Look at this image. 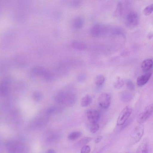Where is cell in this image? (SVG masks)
I'll use <instances>...</instances> for the list:
<instances>
[{
	"mask_svg": "<svg viewBox=\"0 0 153 153\" xmlns=\"http://www.w3.org/2000/svg\"><path fill=\"white\" fill-rule=\"evenodd\" d=\"M106 27L101 24H95L90 30L91 35L94 37H99L105 34L106 32Z\"/></svg>",
	"mask_w": 153,
	"mask_h": 153,
	"instance_id": "obj_5",
	"label": "cell"
},
{
	"mask_svg": "<svg viewBox=\"0 0 153 153\" xmlns=\"http://www.w3.org/2000/svg\"><path fill=\"white\" fill-rule=\"evenodd\" d=\"M152 74V72L149 71L138 77L137 80V85L141 86L146 84L150 79Z\"/></svg>",
	"mask_w": 153,
	"mask_h": 153,
	"instance_id": "obj_11",
	"label": "cell"
},
{
	"mask_svg": "<svg viewBox=\"0 0 153 153\" xmlns=\"http://www.w3.org/2000/svg\"><path fill=\"white\" fill-rule=\"evenodd\" d=\"M66 98V92L60 91L56 94L54 97L55 101L60 104L65 103Z\"/></svg>",
	"mask_w": 153,
	"mask_h": 153,
	"instance_id": "obj_14",
	"label": "cell"
},
{
	"mask_svg": "<svg viewBox=\"0 0 153 153\" xmlns=\"http://www.w3.org/2000/svg\"><path fill=\"white\" fill-rule=\"evenodd\" d=\"M126 85L128 89L131 91L134 89L135 86L133 81L130 79H127L126 82Z\"/></svg>",
	"mask_w": 153,
	"mask_h": 153,
	"instance_id": "obj_23",
	"label": "cell"
},
{
	"mask_svg": "<svg viewBox=\"0 0 153 153\" xmlns=\"http://www.w3.org/2000/svg\"><path fill=\"white\" fill-rule=\"evenodd\" d=\"M105 81V77L102 75H97L94 79L95 84L98 87L102 86L104 83Z\"/></svg>",
	"mask_w": 153,
	"mask_h": 153,
	"instance_id": "obj_18",
	"label": "cell"
},
{
	"mask_svg": "<svg viewBox=\"0 0 153 153\" xmlns=\"http://www.w3.org/2000/svg\"><path fill=\"white\" fill-rule=\"evenodd\" d=\"M124 84L123 79L120 77H117L114 84V87L117 89H119L122 87Z\"/></svg>",
	"mask_w": 153,
	"mask_h": 153,
	"instance_id": "obj_20",
	"label": "cell"
},
{
	"mask_svg": "<svg viewBox=\"0 0 153 153\" xmlns=\"http://www.w3.org/2000/svg\"><path fill=\"white\" fill-rule=\"evenodd\" d=\"M153 60L151 58L147 59L143 61L141 64V68L144 72L150 71L153 66Z\"/></svg>",
	"mask_w": 153,
	"mask_h": 153,
	"instance_id": "obj_12",
	"label": "cell"
},
{
	"mask_svg": "<svg viewBox=\"0 0 153 153\" xmlns=\"http://www.w3.org/2000/svg\"><path fill=\"white\" fill-rule=\"evenodd\" d=\"M71 45L74 48L79 51L84 50L86 48V46L84 43L78 41L73 42Z\"/></svg>",
	"mask_w": 153,
	"mask_h": 153,
	"instance_id": "obj_15",
	"label": "cell"
},
{
	"mask_svg": "<svg viewBox=\"0 0 153 153\" xmlns=\"http://www.w3.org/2000/svg\"><path fill=\"white\" fill-rule=\"evenodd\" d=\"M87 117L90 123H97L100 118V114L97 110L89 109L86 111Z\"/></svg>",
	"mask_w": 153,
	"mask_h": 153,
	"instance_id": "obj_10",
	"label": "cell"
},
{
	"mask_svg": "<svg viewBox=\"0 0 153 153\" xmlns=\"http://www.w3.org/2000/svg\"><path fill=\"white\" fill-rule=\"evenodd\" d=\"M33 73L39 76L46 80H50L52 78V75L49 71L41 66H37L33 69Z\"/></svg>",
	"mask_w": 153,
	"mask_h": 153,
	"instance_id": "obj_3",
	"label": "cell"
},
{
	"mask_svg": "<svg viewBox=\"0 0 153 153\" xmlns=\"http://www.w3.org/2000/svg\"><path fill=\"white\" fill-rule=\"evenodd\" d=\"M82 133L79 131H74L71 132L68 136V139L71 140H74L80 137Z\"/></svg>",
	"mask_w": 153,
	"mask_h": 153,
	"instance_id": "obj_19",
	"label": "cell"
},
{
	"mask_svg": "<svg viewBox=\"0 0 153 153\" xmlns=\"http://www.w3.org/2000/svg\"><path fill=\"white\" fill-rule=\"evenodd\" d=\"M46 153H56V152L53 149H51L48 150Z\"/></svg>",
	"mask_w": 153,
	"mask_h": 153,
	"instance_id": "obj_32",
	"label": "cell"
},
{
	"mask_svg": "<svg viewBox=\"0 0 153 153\" xmlns=\"http://www.w3.org/2000/svg\"><path fill=\"white\" fill-rule=\"evenodd\" d=\"M139 22L138 16L135 12H131L126 16L125 22L128 26L130 27H135L138 24Z\"/></svg>",
	"mask_w": 153,
	"mask_h": 153,
	"instance_id": "obj_8",
	"label": "cell"
},
{
	"mask_svg": "<svg viewBox=\"0 0 153 153\" xmlns=\"http://www.w3.org/2000/svg\"><path fill=\"white\" fill-rule=\"evenodd\" d=\"M123 95L122 96V100L123 101H127V100L129 99L130 97V95L129 94H127L126 93H124L123 94Z\"/></svg>",
	"mask_w": 153,
	"mask_h": 153,
	"instance_id": "obj_30",
	"label": "cell"
},
{
	"mask_svg": "<svg viewBox=\"0 0 153 153\" xmlns=\"http://www.w3.org/2000/svg\"><path fill=\"white\" fill-rule=\"evenodd\" d=\"M91 151L90 147L88 145L84 146L82 148L81 153H89Z\"/></svg>",
	"mask_w": 153,
	"mask_h": 153,
	"instance_id": "obj_27",
	"label": "cell"
},
{
	"mask_svg": "<svg viewBox=\"0 0 153 153\" xmlns=\"http://www.w3.org/2000/svg\"><path fill=\"white\" fill-rule=\"evenodd\" d=\"M84 24L83 19L80 17L76 18L73 22V26L76 29H79L81 28Z\"/></svg>",
	"mask_w": 153,
	"mask_h": 153,
	"instance_id": "obj_16",
	"label": "cell"
},
{
	"mask_svg": "<svg viewBox=\"0 0 153 153\" xmlns=\"http://www.w3.org/2000/svg\"><path fill=\"white\" fill-rule=\"evenodd\" d=\"M153 10V4L146 6L143 10V13L145 16L150 15L152 12Z\"/></svg>",
	"mask_w": 153,
	"mask_h": 153,
	"instance_id": "obj_21",
	"label": "cell"
},
{
	"mask_svg": "<svg viewBox=\"0 0 153 153\" xmlns=\"http://www.w3.org/2000/svg\"><path fill=\"white\" fill-rule=\"evenodd\" d=\"M90 124V131L91 133H95L98 131L100 126L97 123H93Z\"/></svg>",
	"mask_w": 153,
	"mask_h": 153,
	"instance_id": "obj_22",
	"label": "cell"
},
{
	"mask_svg": "<svg viewBox=\"0 0 153 153\" xmlns=\"http://www.w3.org/2000/svg\"><path fill=\"white\" fill-rule=\"evenodd\" d=\"M92 138L89 137H85L81 139L78 143L79 145H85L90 142Z\"/></svg>",
	"mask_w": 153,
	"mask_h": 153,
	"instance_id": "obj_24",
	"label": "cell"
},
{
	"mask_svg": "<svg viewBox=\"0 0 153 153\" xmlns=\"http://www.w3.org/2000/svg\"><path fill=\"white\" fill-rule=\"evenodd\" d=\"M103 137L102 136H100L97 137L95 139V142L96 143L100 142L102 139Z\"/></svg>",
	"mask_w": 153,
	"mask_h": 153,
	"instance_id": "obj_31",
	"label": "cell"
},
{
	"mask_svg": "<svg viewBox=\"0 0 153 153\" xmlns=\"http://www.w3.org/2000/svg\"><path fill=\"white\" fill-rule=\"evenodd\" d=\"M76 100V96L72 92H66V98L65 104L68 106H72L75 102Z\"/></svg>",
	"mask_w": 153,
	"mask_h": 153,
	"instance_id": "obj_13",
	"label": "cell"
},
{
	"mask_svg": "<svg viewBox=\"0 0 153 153\" xmlns=\"http://www.w3.org/2000/svg\"><path fill=\"white\" fill-rule=\"evenodd\" d=\"M81 1L79 0L73 1L71 2V5L74 7H78L81 4Z\"/></svg>",
	"mask_w": 153,
	"mask_h": 153,
	"instance_id": "obj_29",
	"label": "cell"
},
{
	"mask_svg": "<svg viewBox=\"0 0 153 153\" xmlns=\"http://www.w3.org/2000/svg\"><path fill=\"white\" fill-rule=\"evenodd\" d=\"M132 111V108L129 106L124 107L120 113L117 121L118 126L124 125L127 120Z\"/></svg>",
	"mask_w": 153,
	"mask_h": 153,
	"instance_id": "obj_2",
	"label": "cell"
},
{
	"mask_svg": "<svg viewBox=\"0 0 153 153\" xmlns=\"http://www.w3.org/2000/svg\"><path fill=\"white\" fill-rule=\"evenodd\" d=\"M111 102V97L106 93H102L98 99V104L100 107L103 109H106L109 107Z\"/></svg>",
	"mask_w": 153,
	"mask_h": 153,
	"instance_id": "obj_7",
	"label": "cell"
},
{
	"mask_svg": "<svg viewBox=\"0 0 153 153\" xmlns=\"http://www.w3.org/2000/svg\"><path fill=\"white\" fill-rule=\"evenodd\" d=\"M153 111L152 104L147 106L144 111L140 113L137 117V121L139 124H142L145 122L151 114Z\"/></svg>",
	"mask_w": 153,
	"mask_h": 153,
	"instance_id": "obj_6",
	"label": "cell"
},
{
	"mask_svg": "<svg viewBox=\"0 0 153 153\" xmlns=\"http://www.w3.org/2000/svg\"><path fill=\"white\" fill-rule=\"evenodd\" d=\"M144 127L142 124H139L133 130L130 136L131 143L134 144L139 141L144 133Z\"/></svg>",
	"mask_w": 153,
	"mask_h": 153,
	"instance_id": "obj_1",
	"label": "cell"
},
{
	"mask_svg": "<svg viewBox=\"0 0 153 153\" xmlns=\"http://www.w3.org/2000/svg\"><path fill=\"white\" fill-rule=\"evenodd\" d=\"M92 102L91 97L88 94L84 96L81 100V105L83 107H87Z\"/></svg>",
	"mask_w": 153,
	"mask_h": 153,
	"instance_id": "obj_17",
	"label": "cell"
},
{
	"mask_svg": "<svg viewBox=\"0 0 153 153\" xmlns=\"http://www.w3.org/2000/svg\"><path fill=\"white\" fill-rule=\"evenodd\" d=\"M34 100L36 102H39L41 100L42 98V94L41 92L39 91L35 92L33 94Z\"/></svg>",
	"mask_w": 153,
	"mask_h": 153,
	"instance_id": "obj_25",
	"label": "cell"
},
{
	"mask_svg": "<svg viewBox=\"0 0 153 153\" xmlns=\"http://www.w3.org/2000/svg\"><path fill=\"white\" fill-rule=\"evenodd\" d=\"M56 111V108L55 107H51L48 109L46 113L48 115H51L53 114Z\"/></svg>",
	"mask_w": 153,
	"mask_h": 153,
	"instance_id": "obj_28",
	"label": "cell"
},
{
	"mask_svg": "<svg viewBox=\"0 0 153 153\" xmlns=\"http://www.w3.org/2000/svg\"><path fill=\"white\" fill-rule=\"evenodd\" d=\"M123 6L121 2H119L117 5L116 12L119 15H121L123 10Z\"/></svg>",
	"mask_w": 153,
	"mask_h": 153,
	"instance_id": "obj_26",
	"label": "cell"
},
{
	"mask_svg": "<svg viewBox=\"0 0 153 153\" xmlns=\"http://www.w3.org/2000/svg\"><path fill=\"white\" fill-rule=\"evenodd\" d=\"M7 147L9 153H23V147L20 142L9 141L7 143Z\"/></svg>",
	"mask_w": 153,
	"mask_h": 153,
	"instance_id": "obj_4",
	"label": "cell"
},
{
	"mask_svg": "<svg viewBox=\"0 0 153 153\" xmlns=\"http://www.w3.org/2000/svg\"><path fill=\"white\" fill-rule=\"evenodd\" d=\"M152 151L150 142L148 139L145 138L138 146L136 153H152Z\"/></svg>",
	"mask_w": 153,
	"mask_h": 153,
	"instance_id": "obj_9",
	"label": "cell"
}]
</instances>
